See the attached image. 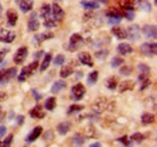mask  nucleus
<instances>
[{
	"label": "nucleus",
	"instance_id": "f257e3e1",
	"mask_svg": "<svg viewBox=\"0 0 157 147\" xmlns=\"http://www.w3.org/2000/svg\"><path fill=\"white\" fill-rule=\"evenodd\" d=\"M38 65H39V62H38V60H34L33 63H30L29 65H27L25 68H23V69L21 70L20 75L17 76L18 81H20V82H23V81H25L28 77H30V76L33 75V73L36 70Z\"/></svg>",
	"mask_w": 157,
	"mask_h": 147
},
{
	"label": "nucleus",
	"instance_id": "f03ea898",
	"mask_svg": "<svg viewBox=\"0 0 157 147\" xmlns=\"http://www.w3.org/2000/svg\"><path fill=\"white\" fill-rule=\"evenodd\" d=\"M17 75V69L16 68H9L0 70V86H5L9 83L12 78H15Z\"/></svg>",
	"mask_w": 157,
	"mask_h": 147
},
{
	"label": "nucleus",
	"instance_id": "7ed1b4c3",
	"mask_svg": "<svg viewBox=\"0 0 157 147\" xmlns=\"http://www.w3.org/2000/svg\"><path fill=\"white\" fill-rule=\"evenodd\" d=\"M106 17H108V22H109V24H117L120 23L122 18H123V13L116 9V7H111V9H109L108 11H106Z\"/></svg>",
	"mask_w": 157,
	"mask_h": 147
},
{
	"label": "nucleus",
	"instance_id": "20e7f679",
	"mask_svg": "<svg viewBox=\"0 0 157 147\" xmlns=\"http://www.w3.org/2000/svg\"><path fill=\"white\" fill-rule=\"evenodd\" d=\"M83 43H85V41H83L82 35H80V34H73V35L70 36V40H69L68 51L75 52V51H78Z\"/></svg>",
	"mask_w": 157,
	"mask_h": 147
},
{
	"label": "nucleus",
	"instance_id": "39448f33",
	"mask_svg": "<svg viewBox=\"0 0 157 147\" xmlns=\"http://www.w3.org/2000/svg\"><path fill=\"white\" fill-rule=\"evenodd\" d=\"M140 52L145 57H155L157 53V45L156 42H144L140 46Z\"/></svg>",
	"mask_w": 157,
	"mask_h": 147
},
{
	"label": "nucleus",
	"instance_id": "423d86ee",
	"mask_svg": "<svg viewBox=\"0 0 157 147\" xmlns=\"http://www.w3.org/2000/svg\"><path fill=\"white\" fill-rule=\"evenodd\" d=\"M126 39L134 42L140 39V28L138 24H132L126 29Z\"/></svg>",
	"mask_w": 157,
	"mask_h": 147
},
{
	"label": "nucleus",
	"instance_id": "0eeeda50",
	"mask_svg": "<svg viewBox=\"0 0 157 147\" xmlns=\"http://www.w3.org/2000/svg\"><path fill=\"white\" fill-rule=\"evenodd\" d=\"M71 99H74L75 101H78V100H81L83 96H85V94H86V88H85V86L82 85V83H76V85H74L73 87H71Z\"/></svg>",
	"mask_w": 157,
	"mask_h": 147
},
{
	"label": "nucleus",
	"instance_id": "6e6552de",
	"mask_svg": "<svg viewBox=\"0 0 157 147\" xmlns=\"http://www.w3.org/2000/svg\"><path fill=\"white\" fill-rule=\"evenodd\" d=\"M109 105H110V103H109V100L106 98H98L93 103L92 109L96 113H101V112H104L105 110L109 109Z\"/></svg>",
	"mask_w": 157,
	"mask_h": 147
},
{
	"label": "nucleus",
	"instance_id": "1a4fd4ad",
	"mask_svg": "<svg viewBox=\"0 0 157 147\" xmlns=\"http://www.w3.org/2000/svg\"><path fill=\"white\" fill-rule=\"evenodd\" d=\"M28 53H29L28 47H25V46L20 47V48L16 51L15 55H13V62H15V64H22V63L27 59Z\"/></svg>",
	"mask_w": 157,
	"mask_h": 147
},
{
	"label": "nucleus",
	"instance_id": "9d476101",
	"mask_svg": "<svg viewBox=\"0 0 157 147\" xmlns=\"http://www.w3.org/2000/svg\"><path fill=\"white\" fill-rule=\"evenodd\" d=\"M40 28V21L36 12H32L30 17L28 19V32H36Z\"/></svg>",
	"mask_w": 157,
	"mask_h": 147
},
{
	"label": "nucleus",
	"instance_id": "9b49d317",
	"mask_svg": "<svg viewBox=\"0 0 157 147\" xmlns=\"http://www.w3.org/2000/svg\"><path fill=\"white\" fill-rule=\"evenodd\" d=\"M16 37V33L9 29H1L0 30V41L4 43H11Z\"/></svg>",
	"mask_w": 157,
	"mask_h": 147
},
{
	"label": "nucleus",
	"instance_id": "f8f14e48",
	"mask_svg": "<svg viewBox=\"0 0 157 147\" xmlns=\"http://www.w3.org/2000/svg\"><path fill=\"white\" fill-rule=\"evenodd\" d=\"M51 13H52V17H53V19L57 22V23H59V22H62L63 21V18H64V11H63V9L59 6L58 4H53L52 6H51Z\"/></svg>",
	"mask_w": 157,
	"mask_h": 147
},
{
	"label": "nucleus",
	"instance_id": "ddd939ff",
	"mask_svg": "<svg viewBox=\"0 0 157 147\" xmlns=\"http://www.w3.org/2000/svg\"><path fill=\"white\" fill-rule=\"evenodd\" d=\"M141 33L144 34V36L147 37V39H156L157 36V29L156 25H150V24H146L141 28Z\"/></svg>",
	"mask_w": 157,
	"mask_h": 147
},
{
	"label": "nucleus",
	"instance_id": "4468645a",
	"mask_svg": "<svg viewBox=\"0 0 157 147\" xmlns=\"http://www.w3.org/2000/svg\"><path fill=\"white\" fill-rule=\"evenodd\" d=\"M78 62H80L81 64L87 65V66H90V68L93 66V59H92V55H90L88 52H81V53H78Z\"/></svg>",
	"mask_w": 157,
	"mask_h": 147
},
{
	"label": "nucleus",
	"instance_id": "2eb2a0df",
	"mask_svg": "<svg viewBox=\"0 0 157 147\" xmlns=\"http://www.w3.org/2000/svg\"><path fill=\"white\" fill-rule=\"evenodd\" d=\"M53 36H55L53 33H51V32H46V33H42V34H39V35H35L34 39H33V42L35 43V46H39V45H41L44 41L50 40V39H52Z\"/></svg>",
	"mask_w": 157,
	"mask_h": 147
},
{
	"label": "nucleus",
	"instance_id": "dca6fc26",
	"mask_svg": "<svg viewBox=\"0 0 157 147\" xmlns=\"http://www.w3.org/2000/svg\"><path fill=\"white\" fill-rule=\"evenodd\" d=\"M17 4L20 6L21 11L23 13H27V12H29V11L33 10L34 1L33 0H17Z\"/></svg>",
	"mask_w": 157,
	"mask_h": 147
},
{
	"label": "nucleus",
	"instance_id": "f3484780",
	"mask_svg": "<svg viewBox=\"0 0 157 147\" xmlns=\"http://www.w3.org/2000/svg\"><path fill=\"white\" fill-rule=\"evenodd\" d=\"M6 18H7V23H9L10 27H15L17 21H18V13L16 12V10L10 9L6 12Z\"/></svg>",
	"mask_w": 157,
	"mask_h": 147
},
{
	"label": "nucleus",
	"instance_id": "a211bd4d",
	"mask_svg": "<svg viewBox=\"0 0 157 147\" xmlns=\"http://www.w3.org/2000/svg\"><path fill=\"white\" fill-rule=\"evenodd\" d=\"M134 81L132 80H126V81H122L121 83H118L117 87H118V92L120 93H124L127 91H132L134 88Z\"/></svg>",
	"mask_w": 157,
	"mask_h": 147
},
{
	"label": "nucleus",
	"instance_id": "6ab92c4d",
	"mask_svg": "<svg viewBox=\"0 0 157 147\" xmlns=\"http://www.w3.org/2000/svg\"><path fill=\"white\" fill-rule=\"evenodd\" d=\"M41 133H42V128L38 126V127H35V128L33 129L29 134H28V136H27V139H25V141L28 142V144H30V142H34L38 138H39L40 135H41Z\"/></svg>",
	"mask_w": 157,
	"mask_h": 147
},
{
	"label": "nucleus",
	"instance_id": "aec40b11",
	"mask_svg": "<svg viewBox=\"0 0 157 147\" xmlns=\"http://www.w3.org/2000/svg\"><path fill=\"white\" fill-rule=\"evenodd\" d=\"M29 115H30V117L36 118V119H41V118H44L46 116L45 111L42 110V107L40 105H36L35 107H33L32 110L29 111Z\"/></svg>",
	"mask_w": 157,
	"mask_h": 147
},
{
	"label": "nucleus",
	"instance_id": "412c9836",
	"mask_svg": "<svg viewBox=\"0 0 157 147\" xmlns=\"http://www.w3.org/2000/svg\"><path fill=\"white\" fill-rule=\"evenodd\" d=\"M117 53L120 55H127L133 52V47L129 46V43H120L116 48Z\"/></svg>",
	"mask_w": 157,
	"mask_h": 147
},
{
	"label": "nucleus",
	"instance_id": "4be33fe9",
	"mask_svg": "<svg viewBox=\"0 0 157 147\" xmlns=\"http://www.w3.org/2000/svg\"><path fill=\"white\" fill-rule=\"evenodd\" d=\"M155 115L151 113V112H144L141 115V123L144 126H149V124H152L155 123Z\"/></svg>",
	"mask_w": 157,
	"mask_h": 147
},
{
	"label": "nucleus",
	"instance_id": "5701e85b",
	"mask_svg": "<svg viewBox=\"0 0 157 147\" xmlns=\"http://www.w3.org/2000/svg\"><path fill=\"white\" fill-rule=\"evenodd\" d=\"M71 129V123L70 122H62L57 126V131L60 135H67Z\"/></svg>",
	"mask_w": 157,
	"mask_h": 147
},
{
	"label": "nucleus",
	"instance_id": "b1692460",
	"mask_svg": "<svg viewBox=\"0 0 157 147\" xmlns=\"http://www.w3.org/2000/svg\"><path fill=\"white\" fill-rule=\"evenodd\" d=\"M80 4L86 10H97V9H99V4L94 0H82Z\"/></svg>",
	"mask_w": 157,
	"mask_h": 147
},
{
	"label": "nucleus",
	"instance_id": "393cba45",
	"mask_svg": "<svg viewBox=\"0 0 157 147\" xmlns=\"http://www.w3.org/2000/svg\"><path fill=\"white\" fill-rule=\"evenodd\" d=\"M51 62H52V55L51 53H46L45 57H44V59H42L41 65H40V71L44 73L45 70H47L50 64H51Z\"/></svg>",
	"mask_w": 157,
	"mask_h": 147
},
{
	"label": "nucleus",
	"instance_id": "a878e982",
	"mask_svg": "<svg viewBox=\"0 0 157 147\" xmlns=\"http://www.w3.org/2000/svg\"><path fill=\"white\" fill-rule=\"evenodd\" d=\"M111 34L120 40H123V39H126V29H122L121 27H113Z\"/></svg>",
	"mask_w": 157,
	"mask_h": 147
},
{
	"label": "nucleus",
	"instance_id": "bb28decb",
	"mask_svg": "<svg viewBox=\"0 0 157 147\" xmlns=\"http://www.w3.org/2000/svg\"><path fill=\"white\" fill-rule=\"evenodd\" d=\"M67 87V83L64 82V81H62V80H59V81H56L55 83H53V86H52V88H51V93L52 94H58L62 89H64Z\"/></svg>",
	"mask_w": 157,
	"mask_h": 147
},
{
	"label": "nucleus",
	"instance_id": "cd10ccee",
	"mask_svg": "<svg viewBox=\"0 0 157 147\" xmlns=\"http://www.w3.org/2000/svg\"><path fill=\"white\" fill-rule=\"evenodd\" d=\"M44 106H45V109H46L47 111L55 110L56 106H57V100H56V98H55V96H50V98H47L46 101H45V104H44Z\"/></svg>",
	"mask_w": 157,
	"mask_h": 147
},
{
	"label": "nucleus",
	"instance_id": "c85d7f7f",
	"mask_svg": "<svg viewBox=\"0 0 157 147\" xmlns=\"http://www.w3.org/2000/svg\"><path fill=\"white\" fill-rule=\"evenodd\" d=\"M137 4V0H120V6L123 10H133Z\"/></svg>",
	"mask_w": 157,
	"mask_h": 147
},
{
	"label": "nucleus",
	"instance_id": "c756f323",
	"mask_svg": "<svg viewBox=\"0 0 157 147\" xmlns=\"http://www.w3.org/2000/svg\"><path fill=\"white\" fill-rule=\"evenodd\" d=\"M73 73H74V68H73L71 65H64V66L60 69L59 76H60L62 78H67V77H69L70 75H73Z\"/></svg>",
	"mask_w": 157,
	"mask_h": 147
},
{
	"label": "nucleus",
	"instance_id": "7c9ffc66",
	"mask_svg": "<svg viewBox=\"0 0 157 147\" xmlns=\"http://www.w3.org/2000/svg\"><path fill=\"white\" fill-rule=\"evenodd\" d=\"M85 135H86L87 138H98L99 133H98V130L94 128L92 124H90V126H87V127L85 128Z\"/></svg>",
	"mask_w": 157,
	"mask_h": 147
},
{
	"label": "nucleus",
	"instance_id": "2f4dec72",
	"mask_svg": "<svg viewBox=\"0 0 157 147\" xmlns=\"http://www.w3.org/2000/svg\"><path fill=\"white\" fill-rule=\"evenodd\" d=\"M40 16L44 19L51 17L52 16V13H51V5H48V4L42 5L41 9H40Z\"/></svg>",
	"mask_w": 157,
	"mask_h": 147
},
{
	"label": "nucleus",
	"instance_id": "473e14b6",
	"mask_svg": "<svg viewBox=\"0 0 157 147\" xmlns=\"http://www.w3.org/2000/svg\"><path fill=\"white\" fill-rule=\"evenodd\" d=\"M137 6H139L143 11H146V12H150L152 10V6L151 4L147 1V0H137Z\"/></svg>",
	"mask_w": 157,
	"mask_h": 147
},
{
	"label": "nucleus",
	"instance_id": "72a5a7b5",
	"mask_svg": "<svg viewBox=\"0 0 157 147\" xmlns=\"http://www.w3.org/2000/svg\"><path fill=\"white\" fill-rule=\"evenodd\" d=\"M117 80H116V77H109L108 80H106V82H105V86H106V88L108 89H110V91H114V89H116L117 88Z\"/></svg>",
	"mask_w": 157,
	"mask_h": 147
},
{
	"label": "nucleus",
	"instance_id": "f704fd0d",
	"mask_svg": "<svg viewBox=\"0 0 157 147\" xmlns=\"http://www.w3.org/2000/svg\"><path fill=\"white\" fill-rule=\"evenodd\" d=\"M98 75H99V73L97 70H94V71L88 74V76H87V85L93 86V85L98 81Z\"/></svg>",
	"mask_w": 157,
	"mask_h": 147
},
{
	"label": "nucleus",
	"instance_id": "c9c22d12",
	"mask_svg": "<svg viewBox=\"0 0 157 147\" xmlns=\"http://www.w3.org/2000/svg\"><path fill=\"white\" fill-rule=\"evenodd\" d=\"M73 144L76 145V146H82L85 145V136L80 133H76L74 136H73Z\"/></svg>",
	"mask_w": 157,
	"mask_h": 147
},
{
	"label": "nucleus",
	"instance_id": "e433bc0d",
	"mask_svg": "<svg viewBox=\"0 0 157 147\" xmlns=\"http://www.w3.org/2000/svg\"><path fill=\"white\" fill-rule=\"evenodd\" d=\"M108 55H109V50H106V48H101V50H99V51H97V52L94 53V57H96L97 59H99V60L106 59Z\"/></svg>",
	"mask_w": 157,
	"mask_h": 147
},
{
	"label": "nucleus",
	"instance_id": "4c0bfd02",
	"mask_svg": "<svg viewBox=\"0 0 157 147\" xmlns=\"http://www.w3.org/2000/svg\"><path fill=\"white\" fill-rule=\"evenodd\" d=\"M83 110V106H81V105H78V104H74V105H71V106H69V109L67 111V113L70 116V115H74V113H78L80 111Z\"/></svg>",
	"mask_w": 157,
	"mask_h": 147
},
{
	"label": "nucleus",
	"instance_id": "58836bf2",
	"mask_svg": "<svg viewBox=\"0 0 157 147\" xmlns=\"http://www.w3.org/2000/svg\"><path fill=\"white\" fill-rule=\"evenodd\" d=\"M44 25H45L46 28L51 29V28H55V27H57V22H56V21L53 19V17L51 16V17H48V18L44 19Z\"/></svg>",
	"mask_w": 157,
	"mask_h": 147
},
{
	"label": "nucleus",
	"instance_id": "ea45409f",
	"mask_svg": "<svg viewBox=\"0 0 157 147\" xmlns=\"http://www.w3.org/2000/svg\"><path fill=\"white\" fill-rule=\"evenodd\" d=\"M123 63H124L123 58H121V57H118V55H115V57L111 59V68H118V66H121Z\"/></svg>",
	"mask_w": 157,
	"mask_h": 147
},
{
	"label": "nucleus",
	"instance_id": "a19ab883",
	"mask_svg": "<svg viewBox=\"0 0 157 147\" xmlns=\"http://www.w3.org/2000/svg\"><path fill=\"white\" fill-rule=\"evenodd\" d=\"M132 66H129V65H121V69H120V74L121 75H123V76H128V75H131L132 74Z\"/></svg>",
	"mask_w": 157,
	"mask_h": 147
},
{
	"label": "nucleus",
	"instance_id": "79ce46f5",
	"mask_svg": "<svg viewBox=\"0 0 157 147\" xmlns=\"http://www.w3.org/2000/svg\"><path fill=\"white\" fill-rule=\"evenodd\" d=\"M129 139H131L132 141L137 142V144H141V142H143V140H144V135H143L141 133H134Z\"/></svg>",
	"mask_w": 157,
	"mask_h": 147
},
{
	"label": "nucleus",
	"instance_id": "37998d69",
	"mask_svg": "<svg viewBox=\"0 0 157 147\" xmlns=\"http://www.w3.org/2000/svg\"><path fill=\"white\" fill-rule=\"evenodd\" d=\"M138 69H139V71H140V73L145 74V75H150V73H151L150 68H149L146 64H143V63L138 64Z\"/></svg>",
	"mask_w": 157,
	"mask_h": 147
},
{
	"label": "nucleus",
	"instance_id": "c03bdc74",
	"mask_svg": "<svg viewBox=\"0 0 157 147\" xmlns=\"http://www.w3.org/2000/svg\"><path fill=\"white\" fill-rule=\"evenodd\" d=\"M123 17H126L128 21H133L134 17H136V13H134L133 10H124V12H123Z\"/></svg>",
	"mask_w": 157,
	"mask_h": 147
},
{
	"label": "nucleus",
	"instance_id": "a18cd8bd",
	"mask_svg": "<svg viewBox=\"0 0 157 147\" xmlns=\"http://www.w3.org/2000/svg\"><path fill=\"white\" fill-rule=\"evenodd\" d=\"M117 141H120L122 145H124V146H131L132 145V140L128 138V136H122V138H120V139H117Z\"/></svg>",
	"mask_w": 157,
	"mask_h": 147
},
{
	"label": "nucleus",
	"instance_id": "49530a36",
	"mask_svg": "<svg viewBox=\"0 0 157 147\" xmlns=\"http://www.w3.org/2000/svg\"><path fill=\"white\" fill-rule=\"evenodd\" d=\"M140 82H141V85H140V91H144V89L149 88L150 85H151V80H150L149 77L145 78V80H143V81H140Z\"/></svg>",
	"mask_w": 157,
	"mask_h": 147
},
{
	"label": "nucleus",
	"instance_id": "de8ad7c7",
	"mask_svg": "<svg viewBox=\"0 0 157 147\" xmlns=\"http://www.w3.org/2000/svg\"><path fill=\"white\" fill-rule=\"evenodd\" d=\"M64 62H65V57H64L63 55H56V58H55V60H53L55 65H63Z\"/></svg>",
	"mask_w": 157,
	"mask_h": 147
},
{
	"label": "nucleus",
	"instance_id": "09e8293b",
	"mask_svg": "<svg viewBox=\"0 0 157 147\" xmlns=\"http://www.w3.org/2000/svg\"><path fill=\"white\" fill-rule=\"evenodd\" d=\"M12 140H13V135H12V134H10V135L4 140L2 146H10V145H11V142H12Z\"/></svg>",
	"mask_w": 157,
	"mask_h": 147
},
{
	"label": "nucleus",
	"instance_id": "8fccbe9b",
	"mask_svg": "<svg viewBox=\"0 0 157 147\" xmlns=\"http://www.w3.org/2000/svg\"><path fill=\"white\" fill-rule=\"evenodd\" d=\"M9 51H10L9 48H5V50H2V51L0 52V63H2V62H4V58H5V55H6V53H7Z\"/></svg>",
	"mask_w": 157,
	"mask_h": 147
},
{
	"label": "nucleus",
	"instance_id": "3c124183",
	"mask_svg": "<svg viewBox=\"0 0 157 147\" xmlns=\"http://www.w3.org/2000/svg\"><path fill=\"white\" fill-rule=\"evenodd\" d=\"M6 131H7V130H6V127H5V126H0V139L6 135Z\"/></svg>",
	"mask_w": 157,
	"mask_h": 147
},
{
	"label": "nucleus",
	"instance_id": "603ef678",
	"mask_svg": "<svg viewBox=\"0 0 157 147\" xmlns=\"http://www.w3.org/2000/svg\"><path fill=\"white\" fill-rule=\"evenodd\" d=\"M23 122H24V117H23V116H17V117H16V123H17L18 126H22Z\"/></svg>",
	"mask_w": 157,
	"mask_h": 147
},
{
	"label": "nucleus",
	"instance_id": "864d4df0",
	"mask_svg": "<svg viewBox=\"0 0 157 147\" xmlns=\"http://www.w3.org/2000/svg\"><path fill=\"white\" fill-rule=\"evenodd\" d=\"M33 96H34V99H35L36 101H39L40 99H41V95L38 93V91H33Z\"/></svg>",
	"mask_w": 157,
	"mask_h": 147
},
{
	"label": "nucleus",
	"instance_id": "5fc2aeb1",
	"mask_svg": "<svg viewBox=\"0 0 157 147\" xmlns=\"http://www.w3.org/2000/svg\"><path fill=\"white\" fill-rule=\"evenodd\" d=\"M7 99V94L4 92L0 93V101H4V100H6Z\"/></svg>",
	"mask_w": 157,
	"mask_h": 147
},
{
	"label": "nucleus",
	"instance_id": "6e6d98bb",
	"mask_svg": "<svg viewBox=\"0 0 157 147\" xmlns=\"http://www.w3.org/2000/svg\"><path fill=\"white\" fill-rule=\"evenodd\" d=\"M42 55H44V51H39V52H38V53L35 55V60H38V59H39V58H40V57H41Z\"/></svg>",
	"mask_w": 157,
	"mask_h": 147
},
{
	"label": "nucleus",
	"instance_id": "4d7b16f0",
	"mask_svg": "<svg viewBox=\"0 0 157 147\" xmlns=\"http://www.w3.org/2000/svg\"><path fill=\"white\" fill-rule=\"evenodd\" d=\"M90 146L91 147H100V144H99V142H94V144H91Z\"/></svg>",
	"mask_w": 157,
	"mask_h": 147
},
{
	"label": "nucleus",
	"instance_id": "13d9d810",
	"mask_svg": "<svg viewBox=\"0 0 157 147\" xmlns=\"http://www.w3.org/2000/svg\"><path fill=\"white\" fill-rule=\"evenodd\" d=\"M99 2H101V4H104V5H106L108 2H109V0H98Z\"/></svg>",
	"mask_w": 157,
	"mask_h": 147
},
{
	"label": "nucleus",
	"instance_id": "bf43d9fd",
	"mask_svg": "<svg viewBox=\"0 0 157 147\" xmlns=\"http://www.w3.org/2000/svg\"><path fill=\"white\" fill-rule=\"evenodd\" d=\"M1 11H2V7H1V4H0V16H1Z\"/></svg>",
	"mask_w": 157,
	"mask_h": 147
},
{
	"label": "nucleus",
	"instance_id": "052dcab7",
	"mask_svg": "<svg viewBox=\"0 0 157 147\" xmlns=\"http://www.w3.org/2000/svg\"><path fill=\"white\" fill-rule=\"evenodd\" d=\"M0 146H2V142H0Z\"/></svg>",
	"mask_w": 157,
	"mask_h": 147
},
{
	"label": "nucleus",
	"instance_id": "680f3d73",
	"mask_svg": "<svg viewBox=\"0 0 157 147\" xmlns=\"http://www.w3.org/2000/svg\"><path fill=\"white\" fill-rule=\"evenodd\" d=\"M0 113H1V107H0Z\"/></svg>",
	"mask_w": 157,
	"mask_h": 147
},
{
	"label": "nucleus",
	"instance_id": "e2e57ef3",
	"mask_svg": "<svg viewBox=\"0 0 157 147\" xmlns=\"http://www.w3.org/2000/svg\"><path fill=\"white\" fill-rule=\"evenodd\" d=\"M58 1H59V0H58Z\"/></svg>",
	"mask_w": 157,
	"mask_h": 147
}]
</instances>
